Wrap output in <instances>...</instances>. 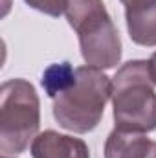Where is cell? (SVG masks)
<instances>
[{
    "label": "cell",
    "mask_w": 156,
    "mask_h": 158,
    "mask_svg": "<svg viewBox=\"0 0 156 158\" xmlns=\"http://www.w3.org/2000/svg\"><path fill=\"white\" fill-rule=\"evenodd\" d=\"M112 107L116 129L151 132L156 129V90L149 61H129L112 77Z\"/></svg>",
    "instance_id": "1"
},
{
    "label": "cell",
    "mask_w": 156,
    "mask_h": 158,
    "mask_svg": "<svg viewBox=\"0 0 156 158\" xmlns=\"http://www.w3.org/2000/svg\"><path fill=\"white\" fill-rule=\"evenodd\" d=\"M110 96L112 79L103 70L79 66L76 83L53 99V118L70 132H90L99 125Z\"/></svg>",
    "instance_id": "2"
},
{
    "label": "cell",
    "mask_w": 156,
    "mask_h": 158,
    "mask_svg": "<svg viewBox=\"0 0 156 158\" xmlns=\"http://www.w3.org/2000/svg\"><path fill=\"white\" fill-rule=\"evenodd\" d=\"M88 66L107 70L121 59V39L103 0H68L64 11Z\"/></svg>",
    "instance_id": "3"
},
{
    "label": "cell",
    "mask_w": 156,
    "mask_h": 158,
    "mask_svg": "<svg viewBox=\"0 0 156 158\" xmlns=\"http://www.w3.org/2000/svg\"><path fill=\"white\" fill-rule=\"evenodd\" d=\"M40 103L35 86L26 79H9L0 88V153H24L37 138Z\"/></svg>",
    "instance_id": "4"
},
{
    "label": "cell",
    "mask_w": 156,
    "mask_h": 158,
    "mask_svg": "<svg viewBox=\"0 0 156 158\" xmlns=\"http://www.w3.org/2000/svg\"><path fill=\"white\" fill-rule=\"evenodd\" d=\"M33 158H90L88 145L68 134H59L57 131H44L31 142Z\"/></svg>",
    "instance_id": "5"
},
{
    "label": "cell",
    "mask_w": 156,
    "mask_h": 158,
    "mask_svg": "<svg viewBox=\"0 0 156 158\" xmlns=\"http://www.w3.org/2000/svg\"><path fill=\"white\" fill-rule=\"evenodd\" d=\"M105 158H156V142L143 132L114 129L105 142Z\"/></svg>",
    "instance_id": "6"
},
{
    "label": "cell",
    "mask_w": 156,
    "mask_h": 158,
    "mask_svg": "<svg viewBox=\"0 0 156 158\" xmlns=\"http://www.w3.org/2000/svg\"><path fill=\"white\" fill-rule=\"evenodd\" d=\"M130 39L140 46H156V2L125 9Z\"/></svg>",
    "instance_id": "7"
},
{
    "label": "cell",
    "mask_w": 156,
    "mask_h": 158,
    "mask_svg": "<svg viewBox=\"0 0 156 158\" xmlns=\"http://www.w3.org/2000/svg\"><path fill=\"white\" fill-rule=\"evenodd\" d=\"M77 79V68H74L70 63H55V64H50L44 74H42V88L44 92L55 99L59 94L66 92Z\"/></svg>",
    "instance_id": "8"
},
{
    "label": "cell",
    "mask_w": 156,
    "mask_h": 158,
    "mask_svg": "<svg viewBox=\"0 0 156 158\" xmlns=\"http://www.w3.org/2000/svg\"><path fill=\"white\" fill-rule=\"evenodd\" d=\"M68 0H26V4L40 13H46L50 17H59L66 11Z\"/></svg>",
    "instance_id": "9"
},
{
    "label": "cell",
    "mask_w": 156,
    "mask_h": 158,
    "mask_svg": "<svg viewBox=\"0 0 156 158\" xmlns=\"http://www.w3.org/2000/svg\"><path fill=\"white\" fill-rule=\"evenodd\" d=\"M154 2L156 0H121L125 9H132V7H140V6H147V4H154Z\"/></svg>",
    "instance_id": "10"
},
{
    "label": "cell",
    "mask_w": 156,
    "mask_h": 158,
    "mask_svg": "<svg viewBox=\"0 0 156 158\" xmlns=\"http://www.w3.org/2000/svg\"><path fill=\"white\" fill-rule=\"evenodd\" d=\"M149 74H151V79H153V83L156 86V52L153 53V57L149 59Z\"/></svg>",
    "instance_id": "11"
},
{
    "label": "cell",
    "mask_w": 156,
    "mask_h": 158,
    "mask_svg": "<svg viewBox=\"0 0 156 158\" xmlns=\"http://www.w3.org/2000/svg\"><path fill=\"white\" fill-rule=\"evenodd\" d=\"M2 158H9V156H6V155H4V156H2Z\"/></svg>",
    "instance_id": "12"
}]
</instances>
